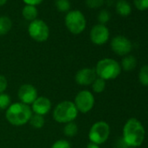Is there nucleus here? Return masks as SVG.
Returning <instances> with one entry per match:
<instances>
[{"mask_svg": "<svg viewBox=\"0 0 148 148\" xmlns=\"http://www.w3.org/2000/svg\"><path fill=\"white\" fill-rule=\"evenodd\" d=\"M7 87H8L7 79L4 75H1V74H0V94L5 93Z\"/></svg>", "mask_w": 148, "mask_h": 148, "instance_id": "obj_27", "label": "nucleus"}, {"mask_svg": "<svg viewBox=\"0 0 148 148\" xmlns=\"http://www.w3.org/2000/svg\"><path fill=\"white\" fill-rule=\"evenodd\" d=\"M12 104V99L10 95L6 93L0 94V110H6Z\"/></svg>", "mask_w": 148, "mask_h": 148, "instance_id": "obj_23", "label": "nucleus"}, {"mask_svg": "<svg viewBox=\"0 0 148 148\" xmlns=\"http://www.w3.org/2000/svg\"><path fill=\"white\" fill-rule=\"evenodd\" d=\"M18 97L19 102L25 105H32L38 97L37 88L31 84L22 85L18 91Z\"/></svg>", "mask_w": 148, "mask_h": 148, "instance_id": "obj_10", "label": "nucleus"}, {"mask_svg": "<svg viewBox=\"0 0 148 148\" xmlns=\"http://www.w3.org/2000/svg\"><path fill=\"white\" fill-rule=\"evenodd\" d=\"M31 108L33 114L45 116L48 114L51 109V102L47 97L40 96L31 105Z\"/></svg>", "mask_w": 148, "mask_h": 148, "instance_id": "obj_13", "label": "nucleus"}, {"mask_svg": "<svg viewBox=\"0 0 148 148\" xmlns=\"http://www.w3.org/2000/svg\"><path fill=\"white\" fill-rule=\"evenodd\" d=\"M110 18H111V15L106 10H102L98 15V20L99 21V24L101 25L106 24L110 20Z\"/></svg>", "mask_w": 148, "mask_h": 148, "instance_id": "obj_24", "label": "nucleus"}, {"mask_svg": "<svg viewBox=\"0 0 148 148\" xmlns=\"http://www.w3.org/2000/svg\"><path fill=\"white\" fill-rule=\"evenodd\" d=\"M29 123L31 124V125L33 128H35V129H41L45 125V120L44 116L38 115V114H32Z\"/></svg>", "mask_w": 148, "mask_h": 148, "instance_id": "obj_19", "label": "nucleus"}, {"mask_svg": "<svg viewBox=\"0 0 148 148\" xmlns=\"http://www.w3.org/2000/svg\"><path fill=\"white\" fill-rule=\"evenodd\" d=\"M22 14H23V17L26 19V20H29V21H33L35 19H37V17H38V9L36 8V6H33V5H25L24 8H23V11H22Z\"/></svg>", "mask_w": 148, "mask_h": 148, "instance_id": "obj_16", "label": "nucleus"}, {"mask_svg": "<svg viewBox=\"0 0 148 148\" xmlns=\"http://www.w3.org/2000/svg\"><path fill=\"white\" fill-rule=\"evenodd\" d=\"M79 112L72 101L64 100L58 103L53 109L52 118L60 124H66L74 121L78 117Z\"/></svg>", "mask_w": 148, "mask_h": 148, "instance_id": "obj_4", "label": "nucleus"}, {"mask_svg": "<svg viewBox=\"0 0 148 148\" xmlns=\"http://www.w3.org/2000/svg\"><path fill=\"white\" fill-rule=\"evenodd\" d=\"M32 114L30 106L21 102H16L12 103L6 109L5 119L12 125L22 126L29 123Z\"/></svg>", "mask_w": 148, "mask_h": 148, "instance_id": "obj_2", "label": "nucleus"}, {"mask_svg": "<svg viewBox=\"0 0 148 148\" xmlns=\"http://www.w3.org/2000/svg\"><path fill=\"white\" fill-rule=\"evenodd\" d=\"M12 26V20L7 16H1L0 17V36H4L7 34Z\"/></svg>", "mask_w": 148, "mask_h": 148, "instance_id": "obj_17", "label": "nucleus"}, {"mask_svg": "<svg viewBox=\"0 0 148 148\" xmlns=\"http://www.w3.org/2000/svg\"><path fill=\"white\" fill-rule=\"evenodd\" d=\"M128 148H135V147H128Z\"/></svg>", "mask_w": 148, "mask_h": 148, "instance_id": "obj_33", "label": "nucleus"}, {"mask_svg": "<svg viewBox=\"0 0 148 148\" xmlns=\"http://www.w3.org/2000/svg\"><path fill=\"white\" fill-rule=\"evenodd\" d=\"M51 148H71V145L68 140L58 139L52 144Z\"/></svg>", "mask_w": 148, "mask_h": 148, "instance_id": "obj_25", "label": "nucleus"}, {"mask_svg": "<svg viewBox=\"0 0 148 148\" xmlns=\"http://www.w3.org/2000/svg\"><path fill=\"white\" fill-rule=\"evenodd\" d=\"M86 148H100V147H99V145H97V144H94V143H92V142H90V143H89V144L87 145Z\"/></svg>", "mask_w": 148, "mask_h": 148, "instance_id": "obj_31", "label": "nucleus"}, {"mask_svg": "<svg viewBox=\"0 0 148 148\" xmlns=\"http://www.w3.org/2000/svg\"><path fill=\"white\" fill-rule=\"evenodd\" d=\"M97 76L104 80H112L117 79L121 73L120 64L112 58L100 59L94 68Z\"/></svg>", "mask_w": 148, "mask_h": 148, "instance_id": "obj_3", "label": "nucleus"}, {"mask_svg": "<svg viewBox=\"0 0 148 148\" xmlns=\"http://www.w3.org/2000/svg\"><path fill=\"white\" fill-rule=\"evenodd\" d=\"M79 112L87 113L94 106L95 99L92 92L88 90H82L77 93L73 101Z\"/></svg>", "mask_w": 148, "mask_h": 148, "instance_id": "obj_7", "label": "nucleus"}, {"mask_svg": "<svg viewBox=\"0 0 148 148\" xmlns=\"http://www.w3.org/2000/svg\"><path fill=\"white\" fill-rule=\"evenodd\" d=\"M138 79L142 86H148V65H143L138 73Z\"/></svg>", "mask_w": 148, "mask_h": 148, "instance_id": "obj_21", "label": "nucleus"}, {"mask_svg": "<svg viewBox=\"0 0 148 148\" xmlns=\"http://www.w3.org/2000/svg\"><path fill=\"white\" fill-rule=\"evenodd\" d=\"M111 48L112 51L117 55L125 57L131 52L132 49V45L127 38H125V36L119 35L112 39Z\"/></svg>", "mask_w": 148, "mask_h": 148, "instance_id": "obj_9", "label": "nucleus"}, {"mask_svg": "<svg viewBox=\"0 0 148 148\" xmlns=\"http://www.w3.org/2000/svg\"><path fill=\"white\" fill-rule=\"evenodd\" d=\"M116 12L122 17H127L132 12V7L125 0H119L116 4Z\"/></svg>", "mask_w": 148, "mask_h": 148, "instance_id": "obj_15", "label": "nucleus"}, {"mask_svg": "<svg viewBox=\"0 0 148 148\" xmlns=\"http://www.w3.org/2000/svg\"><path fill=\"white\" fill-rule=\"evenodd\" d=\"M110 32L108 28L105 25L98 24L94 25L90 32L91 41L97 45H105L109 39Z\"/></svg>", "mask_w": 148, "mask_h": 148, "instance_id": "obj_12", "label": "nucleus"}, {"mask_svg": "<svg viewBox=\"0 0 148 148\" xmlns=\"http://www.w3.org/2000/svg\"><path fill=\"white\" fill-rule=\"evenodd\" d=\"M28 32L30 37L37 42H45L50 36V30L47 24L40 19H35L31 22Z\"/></svg>", "mask_w": 148, "mask_h": 148, "instance_id": "obj_8", "label": "nucleus"}, {"mask_svg": "<svg viewBox=\"0 0 148 148\" xmlns=\"http://www.w3.org/2000/svg\"><path fill=\"white\" fill-rule=\"evenodd\" d=\"M133 4L138 11L148 10V0H133Z\"/></svg>", "mask_w": 148, "mask_h": 148, "instance_id": "obj_26", "label": "nucleus"}, {"mask_svg": "<svg viewBox=\"0 0 148 148\" xmlns=\"http://www.w3.org/2000/svg\"><path fill=\"white\" fill-rule=\"evenodd\" d=\"M111 132L110 125L106 121L95 122L90 128L88 138L90 142L101 145L104 144L109 138Z\"/></svg>", "mask_w": 148, "mask_h": 148, "instance_id": "obj_6", "label": "nucleus"}, {"mask_svg": "<svg viewBox=\"0 0 148 148\" xmlns=\"http://www.w3.org/2000/svg\"><path fill=\"white\" fill-rule=\"evenodd\" d=\"M98 78L95 69L85 67L79 70L75 74V82L81 86H92L93 81Z\"/></svg>", "mask_w": 148, "mask_h": 148, "instance_id": "obj_11", "label": "nucleus"}, {"mask_svg": "<svg viewBox=\"0 0 148 148\" xmlns=\"http://www.w3.org/2000/svg\"><path fill=\"white\" fill-rule=\"evenodd\" d=\"M137 65V59L132 55H126L121 60V69H123L125 71H132L135 69Z\"/></svg>", "mask_w": 148, "mask_h": 148, "instance_id": "obj_14", "label": "nucleus"}, {"mask_svg": "<svg viewBox=\"0 0 148 148\" xmlns=\"http://www.w3.org/2000/svg\"><path fill=\"white\" fill-rule=\"evenodd\" d=\"M86 3L90 8H99L104 4V0H86Z\"/></svg>", "mask_w": 148, "mask_h": 148, "instance_id": "obj_28", "label": "nucleus"}, {"mask_svg": "<svg viewBox=\"0 0 148 148\" xmlns=\"http://www.w3.org/2000/svg\"><path fill=\"white\" fill-rule=\"evenodd\" d=\"M106 85V80L98 77L92 84V89L93 92H95V93H101L105 91Z\"/></svg>", "mask_w": 148, "mask_h": 148, "instance_id": "obj_20", "label": "nucleus"}, {"mask_svg": "<svg viewBox=\"0 0 148 148\" xmlns=\"http://www.w3.org/2000/svg\"><path fill=\"white\" fill-rule=\"evenodd\" d=\"M6 2H7V0H0V6H3Z\"/></svg>", "mask_w": 148, "mask_h": 148, "instance_id": "obj_32", "label": "nucleus"}, {"mask_svg": "<svg viewBox=\"0 0 148 148\" xmlns=\"http://www.w3.org/2000/svg\"><path fill=\"white\" fill-rule=\"evenodd\" d=\"M145 131L139 120L135 118L129 119L123 127V139L129 147H138L145 139Z\"/></svg>", "mask_w": 148, "mask_h": 148, "instance_id": "obj_1", "label": "nucleus"}, {"mask_svg": "<svg viewBox=\"0 0 148 148\" xmlns=\"http://www.w3.org/2000/svg\"><path fill=\"white\" fill-rule=\"evenodd\" d=\"M23 1L27 5H33L36 6L38 5H39L43 0H23Z\"/></svg>", "mask_w": 148, "mask_h": 148, "instance_id": "obj_29", "label": "nucleus"}, {"mask_svg": "<svg viewBox=\"0 0 148 148\" xmlns=\"http://www.w3.org/2000/svg\"><path fill=\"white\" fill-rule=\"evenodd\" d=\"M55 5L61 12H69L71 8V3L69 0H55Z\"/></svg>", "mask_w": 148, "mask_h": 148, "instance_id": "obj_22", "label": "nucleus"}, {"mask_svg": "<svg viewBox=\"0 0 148 148\" xmlns=\"http://www.w3.org/2000/svg\"><path fill=\"white\" fill-rule=\"evenodd\" d=\"M117 147L118 148H128L129 146L127 145V144L125 142V140L123 139V138H120L119 139V141L117 142Z\"/></svg>", "mask_w": 148, "mask_h": 148, "instance_id": "obj_30", "label": "nucleus"}, {"mask_svg": "<svg viewBox=\"0 0 148 148\" xmlns=\"http://www.w3.org/2000/svg\"><path fill=\"white\" fill-rule=\"evenodd\" d=\"M63 131H64V133L65 136L71 138V137H74L77 135L79 127H78V125L75 123V121H72V122L64 124Z\"/></svg>", "mask_w": 148, "mask_h": 148, "instance_id": "obj_18", "label": "nucleus"}, {"mask_svg": "<svg viewBox=\"0 0 148 148\" xmlns=\"http://www.w3.org/2000/svg\"><path fill=\"white\" fill-rule=\"evenodd\" d=\"M65 25L72 34H80L86 27V19L85 15L78 10L69 12L65 16Z\"/></svg>", "mask_w": 148, "mask_h": 148, "instance_id": "obj_5", "label": "nucleus"}]
</instances>
